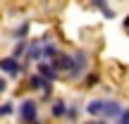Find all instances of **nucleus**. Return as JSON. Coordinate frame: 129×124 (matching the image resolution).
Here are the masks:
<instances>
[{
    "mask_svg": "<svg viewBox=\"0 0 129 124\" xmlns=\"http://www.w3.org/2000/svg\"><path fill=\"white\" fill-rule=\"evenodd\" d=\"M0 69H3L7 76H17L19 72H22V67H19V62H17V57H3L0 60Z\"/></svg>",
    "mask_w": 129,
    "mask_h": 124,
    "instance_id": "nucleus-6",
    "label": "nucleus"
},
{
    "mask_svg": "<svg viewBox=\"0 0 129 124\" xmlns=\"http://www.w3.org/2000/svg\"><path fill=\"white\" fill-rule=\"evenodd\" d=\"M50 115L55 117V119H64V115H67V103H64L62 98H57V100L53 103V107H50Z\"/></svg>",
    "mask_w": 129,
    "mask_h": 124,
    "instance_id": "nucleus-9",
    "label": "nucleus"
},
{
    "mask_svg": "<svg viewBox=\"0 0 129 124\" xmlns=\"http://www.w3.org/2000/svg\"><path fill=\"white\" fill-rule=\"evenodd\" d=\"M19 119L24 124H31V122L38 119V107H36V103H34L31 98L22 100V105H19Z\"/></svg>",
    "mask_w": 129,
    "mask_h": 124,
    "instance_id": "nucleus-1",
    "label": "nucleus"
},
{
    "mask_svg": "<svg viewBox=\"0 0 129 124\" xmlns=\"http://www.w3.org/2000/svg\"><path fill=\"white\" fill-rule=\"evenodd\" d=\"M5 91H7V79L0 76V93H5Z\"/></svg>",
    "mask_w": 129,
    "mask_h": 124,
    "instance_id": "nucleus-18",
    "label": "nucleus"
},
{
    "mask_svg": "<svg viewBox=\"0 0 129 124\" xmlns=\"http://www.w3.org/2000/svg\"><path fill=\"white\" fill-rule=\"evenodd\" d=\"M91 3L96 5L98 10H103V14H105L108 19H112V17H115V10H110V7H108V0H91Z\"/></svg>",
    "mask_w": 129,
    "mask_h": 124,
    "instance_id": "nucleus-12",
    "label": "nucleus"
},
{
    "mask_svg": "<svg viewBox=\"0 0 129 124\" xmlns=\"http://www.w3.org/2000/svg\"><path fill=\"white\" fill-rule=\"evenodd\" d=\"M105 122H108V119H98V122H93V119H91V122H86V124H105Z\"/></svg>",
    "mask_w": 129,
    "mask_h": 124,
    "instance_id": "nucleus-19",
    "label": "nucleus"
},
{
    "mask_svg": "<svg viewBox=\"0 0 129 124\" xmlns=\"http://www.w3.org/2000/svg\"><path fill=\"white\" fill-rule=\"evenodd\" d=\"M12 110H14V107H12V103H3V105H0V117H10V115H12Z\"/></svg>",
    "mask_w": 129,
    "mask_h": 124,
    "instance_id": "nucleus-14",
    "label": "nucleus"
},
{
    "mask_svg": "<svg viewBox=\"0 0 129 124\" xmlns=\"http://www.w3.org/2000/svg\"><path fill=\"white\" fill-rule=\"evenodd\" d=\"M43 57V38H38V41H29L26 46V53H24V60L26 62H36Z\"/></svg>",
    "mask_w": 129,
    "mask_h": 124,
    "instance_id": "nucleus-3",
    "label": "nucleus"
},
{
    "mask_svg": "<svg viewBox=\"0 0 129 124\" xmlns=\"http://www.w3.org/2000/svg\"><path fill=\"white\" fill-rule=\"evenodd\" d=\"M38 74H41L46 81H57V76H60V72H57L55 67H53V62H38Z\"/></svg>",
    "mask_w": 129,
    "mask_h": 124,
    "instance_id": "nucleus-7",
    "label": "nucleus"
},
{
    "mask_svg": "<svg viewBox=\"0 0 129 124\" xmlns=\"http://www.w3.org/2000/svg\"><path fill=\"white\" fill-rule=\"evenodd\" d=\"M86 69H88V53H86V50L74 53V67H72V72H69L67 76H69V79H79Z\"/></svg>",
    "mask_w": 129,
    "mask_h": 124,
    "instance_id": "nucleus-2",
    "label": "nucleus"
},
{
    "mask_svg": "<svg viewBox=\"0 0 129 124\" xmlns=\"http://www.w3.org/2000/svg\"><path fill=\"white\" fill-rule=\"evenodd\" d=\"M26 46H29V43H26V41H22V38H19V43H17V46H14V57H19V55H24V53H26Z\"/></svg>",
    "mask_w": 129,
    "mask_h": 124,
    "instance_id": "nucleus-13",
    "label": "nucleus"
},
{
    "mask_svg": "<svg viewBox=\"0 0 129 124\" xmlns=\"http://www.w3.org/2000/svg\"><path fill=\"white\" fill-rule=\"evenodd\" d=\"M77 117H79V110H77V107H67L64 119H67V122H77Z\"/></svg>",
    "mask_w": 129,
    "mask_h": 124,
    "instance_id": "nucleus-16",
    "label": "nucleus"
},
{
    "mask_svg": "<svg viewBox=\"0 0 129 124\" xmlns=\"http://www.w3.org/2000/svg\"><path fill=\"white\" fill-rule=\"evenodd\" d=\"M124 29H127V31H129V14H127V17H124Z\"/></svg>",
    "mask_w": 129,
    "mask_h": 124,
    "instance_id": "nucleus-20",
    "label": "nucleus"
},
{
    "mask_svg": "<svg viewBox=\"0 0 129 124\" xmlns=\"http://www.w3.org/2000/svg\"><path fill=\"white\" fill-rule=\"evenodd\" d=\"M103 105H105V98H96V100H91L86 105V112L91 117H101L103 115Z\"/></svg>",
    "mask_w": 129,
    "mask_h": 124,
    "instance_id": "nucleus-8",
    "label": "nucleus"
},
{
    "mask_svg": "<svg viewBox=\"0 0 129 124\" xmlns=\"http://www.w3.org/2000/svg\"><path fill=\"white\" fill-rule=\"evenodd\" d=\"M46 84H50V81H46L41 74H34V76L29 79V86H31V88H36V91H43V88H46Z\"/></svg>",
    "mask_w": 129,
    "mask_h": 124,
    "instance_id": "nucleus-11",
    "label": "nucleus"
},
{
    "mask_svg": "<svg viewBox=\"0 0 129 124\" xmlns=\"http://www.w3.org/2000/svg\"><path fill=\"white\" fill-rule=\"evenodd\" d=\"M53 62V67L57 69V72H72V67H74V55H67V53H60V55L55 57V60H50Z\"/></svg>",
    "mask_w": 129,
    "mask_h": 124,
    "instance_id": "nucleus-4",
    "label": "nucleus"
},
{
    "mask_svg": "<svg viewBox=\"0 0 129 124\" xmlns=\"http://www.w3.org/2000/svg\"><path fill=\"white\" fill-rule=\"evenodd\" d=\"M98 84V74H88L86 81H84V86H96Z\"/></svg>",
    "mask_w": 129,
    "mask_h": 124,
    "instance_id": "nucleus-17",
    "label": "nucleus"
},
{
    "mask_svg": "<svg viewBox=\"0 0 129 124\" xmlns=\"http://www.w3.org/2000/svg\"><path fill=\"white\" fill-rule=\"evenodd\" d=\"M31 124H41V122H38V119H36V122H31Z\"/></svg>",
    "mask_w": 129,
    "mask_h": 124,
    "instance_id": "nucleus-21",
    "label": "nucleus"
},
{
    "mask_svg": "<svg viewBox=\"0 0 129 124\" xmlns=\"http://www.w3.org/2000/svg\"><path fill=\"white\" fill-rule=\"evenodd\" d=\"M122 115V105L117 100H105V105H103V119H117V117Z\"/></svg>",
    "mask_w": 129,
    "mask_h": 124,
    "instance_id": "nucleus-5",
    "label": "nucleus"
},
{
    "mask_svg": "<svg viewBox=\"0 0 129 124\" xmlns=\"http://www.w3.org/2000/svg\"><path fill=\"white\" fill-rule=\"evenodd\" d=\"M57 55H60V50H57V46H55V43L43 41V57H46V60H55Z\"/></svg>",
    "mask_w": 129,
    "mask_h": 124,
    "instance_id": "nucleus-10",
    "label": "nucleus"
},
{
    "mask_svg": "<svg viewBox=\"0 0 129 124\" xmlns=\"http://www.w3.org/2000/svg\"><path fill=\"white\" fill-rule=\"evenodd\" d=\"M26 33H29V22H24V24H19V26H17V31H14V36H17V38H24Z\"/></svg>",
    "mask_w": 129,
    "mask_h": 124,
    "instance_id": "nucleus-15",
    "label": "nucleus"
}]
</instances>
